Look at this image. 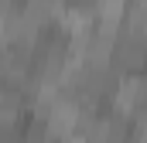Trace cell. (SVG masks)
I'll return each instance as SVG.
<instances>
[{"mask_svg":"<svg viewBox=\"0 0 147 143\" xmlns=\"http://www.w3.org/2000/svg\"><path fill=\"white\" fill-rule=\"evenodd\" d=\"M72 61L75 58H72V48H69V31L58 21L45 24L41 34H38V41H34V48H31V78L41 89H51L55 92L65 82Z\"/></svg>","mask_w":147,"mask_h":143,"instance_id":"6da1fadb","label":"cell"},{"mask_svg":"<svg viewBox=\"0 0 147 143\" xmlns=\"http://www.w3.org/2000/svg\"><path fill=\"white\" fill-rule=\"evenodd\" d=\"M110 68H116L120 75H130V72H144V61H147V37L144 34H134V31H123L113 41L110 48Z\"/></svg>","mask_w":147,"mask_h":143,"instance_id":"3957f363","label":"cell"},{"mask_svg":"<svg viewBox=\"0 0 147 143\" xmlns=\"http://www.w3.org/2000/svg\"><path fill=\"white\" fill-rule=\"evenodd\" d=\"M17 143H58V136L48 133L45 119H38V116H21V123H17Z\"/></svg>","mask_w":147,"mask_h":143,"instance_id":"5b68a950","label":"cell"},{"mask_svg":"<svg viewBox=\"0 0 147 143\" xmlns=\"http://www.w3.org/2000/svg\"><path fill=\"white\" fill-rule=\"evenodd\" d=\"M123 10H127V0H96V17L123 21Z\"/></svg>","mask_w":147,"mask_h":143,"instance_id":"52a82bcc","label":"cell"},{"mask_svg":"<svg viewBox=\"0 0 147 143\" xmlns=\"http://www.w3.org/2000/svg\"><path fill=\"white\" fill-rule=\"evenodd\" d=\"M3 7H7V3H3V0H0V14H3Z\"/></svg>","mask_w":147,"mask_h":143,"instance_id":"ba28073f","label":"cell"},{"mask_svg":"<svg viewBox=\"0 0 147 143\" xmlns=\"http://www.w3.org/2000/svg\"><path fill=\"white\" fill-rule=\"evenodd\" d=\"M21 7L34 17L38 24L45 27V24H51L55 17H58V10H62V0H21Z\"/></svg>","mask_w":147,"mask_h":143,"instance_id":"8992f818","label":"cell"},{"mask_svg":"<svg viewBox=\"0 0 147 143\" xmlns=\"http://www.w3.org/2000/svg\"><path fill=\"white\" fill-rule=\"evenodd\" d=\"M28 78H31V51L0 44V82L10 89H21Z\"/></svg>","mask_w":147,"mask_h":143,"instance_id":"277c9868","label":"cell"},{"mask_svg":"<svg viewBox=\"0 0 147 143\" xmlns=\"http://www.w3.org/2000/svg\"><path fill=\"white\" fill-rule=\"evenodd\" d=\"M38 34H41V24H38L21 3L3 7V14H0V41H3V44H14V48L31 51Z\"/></svg>","mask_w":147,"mask_h":143,"instance_id":"7a4b0ae2","label":"cell"},{"mask_svg":"<svg viewBox=\"0 0 147 143\" xmlns=\"http://www.w3.org/2000/svg\"><path fill=\"white\" fill-rule=\"evenodd\" d=\"M0 44H3V41H0Z\"/></svg>","mask_w":147,"mask_h":143,"instance_id":"9c48e42d","label":"cell"}]
</instances>
